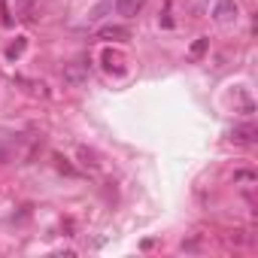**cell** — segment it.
<instances>
[{
  "instance_id": "cell-6",
  "label": "cell",
  "mask_w": 258,
  "mask_h": 258,
  "mask_svg": "<svg viewBox=\"0 0 258 258\" xmlns=\"http://www.w3.org/2000/svg\"><path fill=\"white\" fill-rule=\"evenodd\" d=\"M22 52H25V37H19V40H16V43H13L10 49H7V58L13 61V58H19Z\"/></svg>"
},
{
  "instance_id": "cell-3",
  "label": "cell",
  "mask_w": 258,
  "mask_h": 258,
  "mask_svg": "<svg viewBox=\"0 0 258 258\" xmlns=\"http://www.w3.org/2000/svg\"><path fill=\"white\" fill-rule=\"evenodd\" d=\"M112 7H115V13H118V16L134 19V16L146 7V0H112Z\"/></svg>"
},
{
  "instance_id": "cell-5",
  "label": "cell",
  "mask_w": 258,
  "mask_h": 258,
  "mask_svg": "<svg viewBox=\"0 0 258 258\" xmlns=\"http://www.w3.org/2000/svg\"><path fill=\"white\" fill-rule=\"evenodd\" d=\"M97 37H100V40H127V37H131V31H127V28H112V25H109V28H103Z\"/></svg>"
},
{
  "instance_id": "cell-7",
  "label": "cell",
  "mask_w": 258,
  "mask_h": 258,
  "mask_svg": "<svg viewBox=\"0 0 258 258\" xmlns=\"http://www.w3.org/2000/svg\"><path fill=\"white\" fill-rule=\"evenodd\" d=\"M204 49H207V37H201V40H198V43L191 46V55H201Z\"/></svg>"
},
{
  "instance_id": "cell-4",
  "label": "cell",
  "mask_w": 258,
  "mask_h": 258,
  "mask_svg": "<svg viewBox=\"0 0 258 258\" xmlns=\"http://www.w3.org/2000/svg\"><path fill=\"white\" fill-rule=\"evenodd\" d=\"M231 140H234V143H246V146L255 143V127H252V124H237L234 131H231Z\"/></svg>"
},
{
  "instance_id": "cell-1",
  "label": "cell",
  "mask_w": 258,
  "mask_h": 258,
  "mask_svg": "<svg viewBox=\"0 0 258 258\" xmlns=\"http://www.w3.org/2000/svg\"><path fill=\"white\" fill-rule=\"evenodd\" d=\"M213 16H216L219 25H231V22H237V16H240L237 0H219L216 10H213Z\"/></svg>"
},
{
  "instance_id": "cell-2",
  "label": "cell",
  "mask_w": 258,
  "mask_h": 258,
  "mask_svg": "<svg viewBox=\"0 0 258 258\" xmlns=\"http://www.w3.org/2000/svg\"><path fill=\"white\" fill-rule=\"evenodd\" d=\"M88 70H91L88 61H73V64H67V70H64V82H67V85H82V82L88 79Z\"/></svg>"
}]
</instances>
